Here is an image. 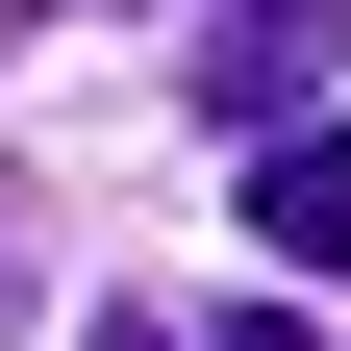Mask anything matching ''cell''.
Here are the masks:
<instances>
[{"mask_svg":"<svg viewBox=\"0 0 351 351\" xmlns=\"http://www.w3.org/2000/svg\"><path fill=\"white\" fill-rule=\"evenodd\" d=\"M326 51H351V0H226V25H201V125H226V151H251V125H301V101H326Z\"/></svg>","mask_w":351,"mask_h":351,"instance_id":"obj_1","label":"cell"},{"mask_svg":"<svg viewBox=\"0 0 351 351\" xmlns=\"http://www.w3.org/2000/svg\"><path fill=\"white\" fill-rule=\"evenodd\" d=\"M251 251L276 276H351V125H251Z\"/></svg>","mask_w":351,"mask_h":351,"instance_id":"obj_2","label":"cell"},{"mask_svg":"<svg viewBox=\"0 0 351 351\" xmlns=\"http://www.w3.org/2000/svg\"><path fill=\"white\" fill-rule=\"evenodd\" d=\"M201 351H301V326H201Z\"/></svg>","mask_w":351,"mask_h":351,"instance_id":"obj_3","label":"cell"}]
</instances>
